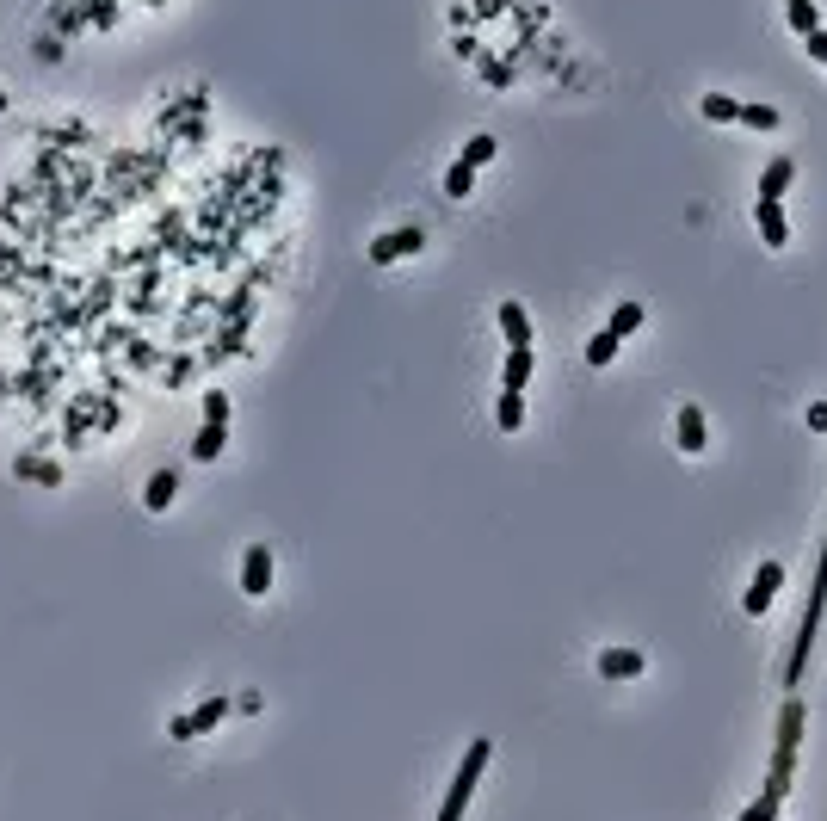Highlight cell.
I'll return each instance as SVG.
<instances>
[{
  "label": "cell",
  "mask_w": 827,
  "mask_h": 821,
  "mask_svg": "<svg viewBox=\"0 0 827 821\" xmlns=\"http://www.w3.org/2000/svg\"><path fill=\"white\" fill-rule=\"evenodd\" d=\"M698 112H704L710 124H741V99H729V93H704V99H698Z\"/></svg>",
  "instance_id": "16"
},
{
  "label": "cell",
  "mask_w": 827,
  "mask_h": 821,
  "mask_svg": "<svg viewBox=\"0 0 827 821\" xmlns=\"http://www.w3.org/2000/svg\"><path fill=\"white\" fill-rule=\"evenodd\" d=\"M7 105H13V99H7V81H0V118H7Z\"/></svg>",
  "instance_id": "28"
},
{
  "label": "cell",
  "mask_w": 827,
  "mask_h": 821,
  "mask_svg": "<svg viewBox=\"0 0 827 821\" xmlns=\"http://www.w3.org/2000/svg\"><path fill=\"white\" fill-rule=\"evenodd\" d=\"M642 315H649V309H642V303L630 297V303H618V309H611V321H605V328H611V334H618V340H630V334L642 328Z\"/></svg>",
  "instance_id": "18"
},
{
  "label": "cell",
  "mask_w": 827,
  "mask_h": 821,
  "mask_svg": "<svg viewBox=\"0 0 827 821\" xmlns=\"http://www.w3.org/2000/svg\"><path fill=\"white\" fill-rule=\"evenodd\" d=\"M235 710V698H223V692H210V698H198L192 710H179V717L167 723V741H204L210 729H223V717Z\"/></svg>",
  "instance_id": "3"
},
{
  "label": "cell",
  "mask_w": 827,
  "mask_h": 821,
  "mask_svg": "<svg viewBox=\"0 0 827 821\" xmlns=\"http://www.w3.org/2000/svg\"><path fill=\"white\" fill-rule=\"evenodd\" d=\"M426 247V229L420 223H402V229H383V235H371V266H395V260H408V254H420Z\"/></svg>",
  "instance_id": "4"
},
{
  "label": "cell",
  "mask_w": 827,
  "mask_h": 821,
  "mask_svg": "<svg viewBox=\"0 0 827 821\" xmlns=\"http://www.w3.org/2000/svg\"><path fill=\"white\" fill-rule=\"evenodd\" d=\"M13 476H31V482H44V488H62V470H56V463H44V457H19Z\"/></svg>",
  "instance_id": "20"
},
{
  "label": "cell",
  "mask_w": 827,
  "mask_h": 821,
  "mask_svg": "<svg viewBox=\"0 0 827 821\" xmlns=\"http://www.w3.org/2000/svg\"><path fill=\"white\" fill-rule=\"evenodd\" d=\"M223 451H229V420H204L192 439V463H217Z\"/></svg>",
  "instance_id": "10"
},
{
  "label": "cell",
  "mask_w": 827,
  "mask_h": 821,
  "mask_svg": "<svg viewBox=\"0 0 827 821\" xmlns=\"http://www.w3.org/2000/svg\"><path fill=\"white\" fill-rule=\"evenodd\" d=\"M494 426H500V433H519V426H525V389H500V402H494Z\"/></svg>",
  "instance_id": "15"
},
{
  "label": "cell",
  "mask_w": 827,
  "mask_h": 821,
  "mask_svg": "<svg viewBox=\"0 0 827 821\" xmlns=\"http://www.w3.org/2000/svg\"><path fill=\"white\" fill-rule=\"evenodd\" d=\"M741 124H747V130H766V136H772V130L784 124V112H778V105H741Z\"/></svg>",
  "instance_id": "22"
},
{
  "label": "cell",
  "mask_w": 827,
  "mask_h": 821,
  "mask_svg": "<svg viewBox=\"0 0 827 821\" xmlns=\"http://www.w3.org/2000/svg\"><path fill=\"white\" fill-rule=\"evenodd\" d=\"M778 587H784V562H760V568H753V581H747V593H741V612L747 618H766L772 612V599H778Z\"/></svg>",
  "instance_id": "5"
},
{
  "label": "cell",
  "mask_w": 827,
  "mask_h": 821,
  "mask_svg": "<svg viewBox=\"0 0 827 821\" xmlns=\"http://www.w3.org/2000/svg\"><path fill=\"white\" fill-rule=\"evenodd\" d=\"M179 501V476L173 470H155L149 482H142V513H167Z\"/></svg>",
  "instance_id": "12"
},
{
  "label": "cell",
  "mask_w": 827,
  "mask_h": 821,
  "mask_svg": "<svg viewBox=\"0 0 827 821\" xmlns=\"http://www.w3.org/2000/svg\"><path fill=\"white\" fill-rule=\"evenodd\" d=\"M470 192H476V167H470V161H451V167H445V198L463 204Z\"/></svg>",
  "instance_id": "17"
},
{
  "label": "cell",
  "mask_w": 827,
  "mask_h": 821,
  "mask_svg": "<svg viewBox=\"0 0 827 821\" xmlns=\"http://www.w3.org/2000/svg\"><path fill=\"white\" fill-rule=\"evenodd\" d=\"M790 180H797V161H790V155H772L766 173H760V198H784Z\"/></svg>",
  "instance_id": "14"
},
{
  "label": "cell",
  "mask_w": 827,
  "mask_h": 821,
  "mask_svg": "<svg viewBox=\"0 0 827 821\" xmlns=\"http://www.w3.org/2000/svg\"><path fill=\"white\" fill-rule=\"evenodd\" d=\"M778 815H784V797H772V791H760V797H753V803H747V809H741L735 821H778Z\"/></svg>",
  "instance_id": "24"
},
{
  "label": "cell",
  "mask_w": 827,
  "mask_h": 821,
  "mask_svg": "<svg viewBox=\"0 0 827 821\" xmlns=\"http://www.w3.org/2000/svg\"><path fill=\"white\" fill-rule=\"evenodd\" d=\"M642 667V649H599V680H636Z\"/></svg>",
  "instance_id": "11"
},
{
  "label": "cell",
  "mask_w": 827,
  "mask_h": 821,
  "mask_svg": "<svg viewBox=\"0 0 827 821\" xmlns=\"http://www.w3.org/2000/svg\"><path fill=\"white\" fill-rule=\"evenodd\" d=\"M784 13H790V25H797L803 38H809V31H821V7H815V0H784Z\"/></svg>",
  "instance_id": "23"
},
{
  "label": "cell",
  "mask_w": 827,
  "mask_h": 821,
  "mask_svg": "<svg viewBox=\"0 0 827 821\" xmlns=\"http://www.w3.org/2000/svg\"><path fill=\"white\" fill-rule=\"evenodd\" d=\"M494 155H500V142H494V136H488V130H476V136H470V142H463V155H457V161H470V167H488V161H494Z\"/></svg>",
  "instance_id": "21"
},
{
  "label": "cell",
  "mask_w": 827,
  "mask_h": 821,
  "mask_svg": "<svg viewBox=\"0 0 827 821\" xmlns=\"http://www.w3.org/2000/svg\"><path fill=\"white\" fill-rule=\"evenodd\" d=\"M494 321H500V334H507V346H531V315H525L519 297H500Z\"/></svg>",
  "instance_id": "9"
},
{
  "label": "cell",
  "mask_w": 827,
  "mask_h": 821,
  "mask_svg": "<svg viewBox=\"0 0 827 821\" xmlns=\"http://www.w3.org/2000/svg\"><path fill=\"white\" fill-rule=\"evenodd\" d=\"M537 371V352L531 346H507V365H500V389H525Z\"/></svg>",
  "instance_id": "13"
},
{
  "label": "cell",
  "mask_w": 827,
  "mask_h": 821,
  "mask_svg": "<svg viewBox=\"0 0 827 821\" xmlns=\"http://www.w3.org/2000/svg\"><path fill=\"white\" fill-rule=\"evenodd\" d=\"M618 346H624L618 334H611V328H599V334L587 340V365H593V371H605L611 359H618Z\"/></svg>",
  "instance_id": "19"
},
{
  "label": "cell",
  "mask_w": 827,
  "mask_h": 821,
  "mask_svg": "<svg viewBox=\"0 0 827 821\" xmlns=\"http://www.w3.org/2000/svg\"><path fill=\"white\" fill-rule=\"evenodd\" d=\"M803 723H809L803 698H784V704H778V735H772V772H766L760 791L790 797V778H797V754H803Z\"/></svg>",
  "instance_id": "1"
},
{
  "label": "cell",
  "mask_w": 827,
  "mask_h": 821,
  "mask_svg": "<svg viewBox=\"0 0 827 821\" xmlns=\"http://www.w3.org/2000/svg\"><path fill=\"white\" fill-rule=\"evenodd\" d=\"M272 575H278L272 544H247V550H241V593H247V599H266V593H272Z\"/></svg>",
  "instance_id": "7"
},
{
  "label": "cell",
  "mask_w": 827,
  "mask_h": 821,
  "mask_svg": "<svg viewBox=\"0 0 827 821\" xmlns=\"http://www.w3.org/2000/svg\"><path fill=\"white\" fill-rule=\"evenodd\" d=\"M204 420H229V396H223V389H210V396H204Z\"/></svg>",
  "instance_id": "25"
},
{
  "label": "cell",
  "mask_w": 827,
  "mask_h": 821,
  "mask_svg": "<svg viewBox=\"0 0 827 821\" xmlns=\"http://www.w3.org/2000/svg\"><path fill=\"white\" fill-rule=\"evenodd\" d=\"M803 420H809V433H827V402H815V408H809Z\"/></svg>",
  "instance_id": "27"
},
{
  "label": "cell",
  "mask_w": 827,
  "mask_h": 821,
  "mask_svg": "<svg viewBox=\"0 0 827 821\" xmlns=\"http://www.w3.org/2000/svg\"><path fill=\"white\" fill-rule=\"evenodd\" d=\"M753 223H760V241L772 247H790V223H784V198H753Z\"/></svg>",
  "instance_id": "8"
},
{
  "label": "cell",
  "mask_w": 827,
  "mask_h": 821,
  "mask_svg": "<svg viewBox=\"0 0 827 821\" xmlns=\"http://www.w3.org/2000/svg\"><path fill=\"white\" fill-rule=\"evenodd\" d=\"M673 445L686 451V457H704V451H710V420H704L698 402H679V408H673Z\"/></svg>",
  "instance_id": "6"
},
{
  "label": "cell",
  "mask_w": 827,
  "mask_h": 821,
  "mask_svg": "<svg viewBox=\"0 0 827 821\" xmlns=\"http://www.w3.org/2000/svg\"><path fill=\"white\" fill-rule=\"evenodd\" d=\"M488 760H494V741L476 735L470 747H463V766H457V778H451V791H445V803H439L433 821H463V809H470V797H476V784H482Z\"/></svg>",
  "instance_id": "2"
},
{
  "label": "cell",
  "mask_w": 827,
  "mask_h": 821,
  "mask_svg": "<svg viewBox=\"0 0 827 821\" xmlns=\"http://www.w3.org/2000/svg\"><path fill=\"white\" fill-rule=\"evenodd\" d=\"M803 50H809V62H821V68H827V31H809Z\"/></svg>",
  "instance_id": "26"
}]
</instances>
